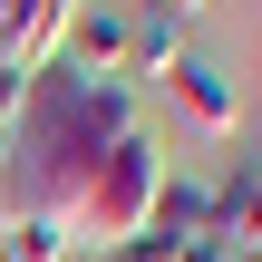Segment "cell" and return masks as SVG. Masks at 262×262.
<instances>
[{
  "label": "cell",
  "mask_w": 262,
  "mask_h": 262,
  "mask_svg": "<svg viewBox=\"0 0 262 262\" xmlns=\"http://www.w3.org/2000/svg\"><path fill=\"white\" fill-rule=\"evenodd\" d=\"M136 10H156V19H175V29H185V10H204V0H136Z\"/></svg>",
  "instance_id": "obj_9"
},
{
  "label": "cell",
  "mask_w": 262,
  "mask_h": 262,
  "mask_svg": "<svg viewBox=\"0 0 262 262\" xmlns=\"http://www.w3.org/2000/svg\"><path fill=\"white\" fill-rule=\"evenodd\" d=\"M126 49H136V0H78L49 68H68V78H126Z\"/></svg>",
  "instance_id": "obj_3"
},
{
  "label": "cell",
  "mask_w": 262,
  "mask_h": 262,
  "mask_svg": "<svg viewBox=\"0 0 262 262\" xmlns=\"http://www.w3.org/2000/svg\"><path fill=\"white\" fill-rule=\"evenodd\" d=\"M0 262H78V224L68 214H10V243H0Z\"/></svg>",
  "instance_id": "obj_5"
},
{
  "label": "cell",
  "mask_w": 262,
  "mask_h": 262,
  "mask_svg": "<svg viewBox=\"0 0 262 262\" xmlns=\"http://www.w3.org/2000/svg\"><path fill=\"white\" fill-rule=\"evenodd\" d=\"M156 194H165V156H156V136H146V126H126V136L97 156L88 194H78V233H97V243L117 253L126 233H146V224H156Z\"/></svg>",
  "instance_id": "obj_2"
},
{
  "label": "cell",
  "mask_w": 262,
  "mask_h": 262,
  "mask_svg": "<svg viewBox=\"0 0 262 262\" xmlns=\"http://www.w3.org/2000/svg\"><path fill=\"white\" fill-rule=\"evenodd\" d=\"M233 262H262V253H233Z\"/></svg>",
  "instance_id": "obj_11"
},
{
  "label": "cell",
  "mask_w": 262,
  "mask_h": 262,
  "mask_svg": "<svg viewBox=\"0 0 262 262\" xmlns=\"http://www.w3.org/2000/svg\"><path fill=\"white\" fill-rule=\"evenodd\" d=\"M185 58V39H175V19H156V10H136V49H126V78H165Z\"/></svg>",
  "instance_id": "obj_7"
},
{
  "label": "cell",
  "mask_w": 262,
  "mask_h": 262,
  "mask_svg": "<svg viewBox=\"0 0 262 262\" xmlns=\"http://www.w3.org/2000/svg\"><path fill=\"white\" fill-rule=\"evenodd\" d=\"M19 107H29V78H10V68H0V146L19 136Z\"/></svg>",
  "instance_id": "obj_8"
},
{
  "label": "cell",
  "mask_w": 262,
  "mask_h": 262,
  "mask_svg": "<svg viewBox=\"0 0 262 262\" xmlns=\"http://www.w3.org/2000/svg\"><path fill=\"white\" fill-rule=\"evenodd\" d=\"M0 243H10V204H0Z\"/></svg>",
  "instance_id": "obj_10"
},
{
  "label": "cell",
  "mask_w": 262,
  "mask_h": 262,
  "mask_svg": "<svg viewBox=\"0 0 262 262\" xmlns=\"http://www.w3.org/2000/svg\"><path fill=\"white\" fill-rule=\"evenodd\" d=\"M136 126V88L126 78H68V68H39L29 78V107H19V136H10V175H0V204L10 214H68L78 224V194L97 175V156Z\"/></svg>",
  "instance_id": "obj_1"
},
{
  "label": "cell",
  "mask_w": 262,
  "mask_h": 262,
  "mask_svg": "<svg viewBox=\"0 0 262 262\" xmlns=\"http://www.w3.org/2000/svg\"><path fill=\"white\" fill-rule=\"evenodd\" d=\"M0 19H10V0H0Z\"/></svg>",
  "instance_id": "obj_12"
},
{
  "label": "cell",
  "mask_w": 262,
  "mask_h": 262,
  "mask_svg": "<svg viewBox=\"0 0 262 262\" xmlns=\"http://www.w3.org/2000/svg\"><path fill=\"white\" fill-rule=\"evenodd\" d=\"M156 233H175V243L214 233V185H204V175H165V194H156Z\"/></svg>",
  "instance_id": "obj_6"
},
{
  "label": "cell",
  "mask_w": 262,
  "mask_h": 262,
  "mask_svg": "<svg viewBox=\"0 0 262 262\" xmlns=\"http://www.w3.org/2000/svg\"><path fill=\"white\" fill-rule=\"evenodd\" d=\"M165 88H175V107H185L204 136H233V126H243V88H233V68H224V58L185 49V58L165 68Z\"/></svg>",
  "instance_id": "obj_4"
}]
</instances>
